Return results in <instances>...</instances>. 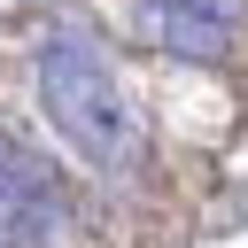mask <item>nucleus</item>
<instances>
[{
    "instance_id": "20e7f679",
    "label": "nucleus",
    "mask_w": 248,
    "mask_h": 248,
    "mask_svg": "<svg viewBox=\"0 0 248 248\" xmlns=\"http://www.w3.org/2000/svg\"><path fill=\"white\" fill-rule=\"evenodd\" d=\"M170 8H186V16H202V23H225V31L248 16V0H170Z\"/></svg>"
},
{
    "instance_id": "f257e3e1",
    "label": "nucleus",
    "mask_w": 248,
    "mask_h": 248,
    "mask_svg": "<svg viewBox=\"0 0 248 248\" xmlns=\"http://www.w3.org/2000/svg\"><path fill=\"white\" fill-rule=\"evenodd\" d=\"M39 108H46V124L62 132V147L70 155H85L93 170H140V155H147V124H140V108H132V93H124V78H116V62L85 39V31H54L46 46H39Z\"/></svg>"
},
{
    "instance_id": "f03ea898",
    "label": "nucleus",
    "mask_w": 248,
    "mask_h": 248,
    "mask_svg": "<svg viewBox=\"0 0 248 248\" xmlns=\"http://www.w3.org/2000/svg\"><path fill=\"white\" fill-rule=\"evenodd\" d=\"M62 217H70L62 170L16 124H0V248H54Z\"/></svg>"
},
{
    "instance_id": "7ed1b4c3",
    "label": "nucleus",
    "mask_w": 248,
    "mask_h": 248,
    "mask_svg": "<svg viewBox=\"0 0 248 248\" xmlns=\"http://www.w3.org/2000/svg\"><path fill=\"white\" fill-rule=\"evenodd\" d=\"M147 31H155L170 54H186V62H217V54L232 46V31H225V23H202V16H186V8H170V0H155V8H147Z\"/></svg>"
}]
</instances>
